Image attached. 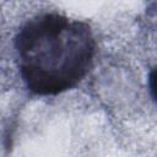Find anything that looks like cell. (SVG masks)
Listing matches in <instances>:
<instances>
[{
    "label": "cell",
    "mask_w": 157,
    "mask_h": 157,
    "mask_svg": "<svg viewBox=\"0 0 157 157\" xmlns=\"http://www.w3.org/2000/svg\"><path fill=\"white\" fill-rule=\"evenodd\" d=\"M94 52L96 40L86 22L54 12L27 20L15 37L21 78L38 96L75 87L91 69Z\"/></svg>",
    "instance_id": "1"
},
{
    "label": "cell",
    "mask_w": 157,
    "mask_h": 157,
    "mask_svg": "<svg viewBox=\"0 0 157 157\" xmlns=\"http://www.w3.org/2000/svg\"><path fill=\"white\" fill-rule=\"evenodd\" d=\"M148 85H150V92H151V96H152V98L157 102V69H155V70L150 74Z\"/></svg>",
    "instance_id": "2"
}]
</instances>
